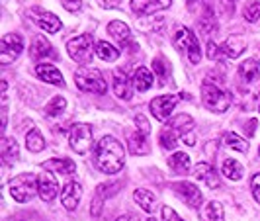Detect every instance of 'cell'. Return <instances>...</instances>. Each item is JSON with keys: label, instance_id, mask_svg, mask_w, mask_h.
<instances>
[{"label": "cell", "instance_id": "6da1fadb", "mask_svg": "<svg viewBox=\"0 0 260 221\" xmlns=\"http://www.w3.org/2000/svg\"><path fill=\"white\" fill-rule=\"evenodd\" d=\"M94 163L104 174H116L125 165V149L116 137L106 135L100 139L94 151Z\"/></svg>", "mask_w": 260, "mask_h": 221}, {"label": "cell", "instance_id": "7a4b0ae2", "mask_svg": "<svg viewBox=\"0 0 260 221\" xmlns=\"http://www.w3.org/2000/svg\"><path fill=\"white\" fill-rule=\"evenodd\" d=\"M202 102L213 114H223L231 106V94L219 88L213 82H204L202 84Z\"/></svg>", "mask_w": 260, "mask_h": 221}, {"label": "cell", "instance_id": "3957f363", "mask_svg": "<svg viewBox=\"0 0 260 221\" xmlns=\"http://www.w3.org/2000/svg\"><path fill=\"white\" fill-rule=\"evenodd\" d=\"M75 82L77 88L82 92H92V94H106L108 84H106L104 77L98 69L92 67H80L75 73Z\"/></svg>", "mask_w": 260, "mask_h": 221}, {"label": "cell", "instance_id": "277c9868", "mask_svg": "<svg viewBox=\"0 0 260 221\" xmlns=\"http://www.w3.org/2000/svg\"><path fill=\"white\" fill-rule=\"evenodd\" d=\"M10 194L16 202L26 204L38 194V178L29 172H22L10 180Z\"/></svg>", "mask_w": 260, "mask_h": 221}, {"label": "cell", "instance_id": "5b68a950", "mask_svg": "<svg viewBox=\"0 0 260 221\" xmlns=\"http://www.w3.org/2000/svg\"><path fill=\"white\" fill-rule=\"evenodd\" d=\"M172 41H174L176 49L188 53V59H190L192 65H198V63H200V59H202V49H200V43H198V38H196L194 31H190L188 27L180 26L176 29Z\"/></svg>", "mask_w": 260, "mask_h": 221}, {"label": "cell", "instance_id": "8992f818", "mask_svg": "<svg viewBox=\"0 0 260 221\" xmlns=\"http://www.w3.org/2000/svg\"><path fill=\"white\" fill-rule=\"evenodd\" d=\"M92 141H94V133L88 123H75L69 130V143L71 149L78 153V155H86L92 149Z\"/></svg>", "mask_w": 260, "mask_h": 221}, {"label": "cell", "instance_id": "52a82bcc", "mask_svg": "<svg viewBox=\"0 0 260 221\" xmlns=\"http://www.w3.org/2000/svg\"><path fill=\"white\" fill-rule=\"evenodd\" d=\"M67 51H69L73 61H77V63H88L92 57V51H96L94 49V39H92L90 34H82L78 38H73L67 43Z\"/></svg>", "mask_w": 260, "mask_h": 221}, {"label": "cell", "instance_id": "ba28073f", "mask_svg": "<svg viewBox=\"0 0 260 221\" xmlns=\"http://www.w3.org/2000/svg\"><path fill=\"white\" fill-rule=\"evenodd\" d=\"M22 49H24V39L18 34H6L0 41V63L2 65L14 63L20 57Z\"/></svg>", "mask_w": 260, "mask_h": 221}, {"label": "cell", "instance_id": "9c48e42d", "mask_svg": "<svg viewBox=\"0 0 260 221\" xmlns=\"http://www.w3.org/2000/svg\"><path fill=\"white\" fill-rule=\"evenodd\" d=\"M176 104H178V96H174V94H162V96L153 98L149 106H151L153 116H155L158 121H167V119L172 116Z\"/></svg>", "mask_w": 260, "mask_h": 221}, {"label": "cell", "instance_id": "30bf717a", "mask_svg": "<svg viewBox=\"0 0 260 221\" xmlns=\"http://www.w3.org/2000/svg\"><path fill=\"white\" fill-rule=\"evenodd\" d=\"M172 190H174V194L178 196L186 206H190V208H198V206H202L204 196H202V192L198 190V186H196V184L188 182V180H184V182H174L172 184Z\"/></svg>", "mask_w": 260, "mask_h": 221}, {"label": "cell", "instance_id": "8fae6325", "mask_svg": "<svg viewBox=\"0 0 260 221\" xmlns=\"http://www.w3.org/2000/svg\"><path fill=\"white\" fill-rule=\"evenodd\" d=\"M172 4V0H131V10L137 16H151V14L165 10Z\"/></svg>", "mask_w": 260, "mask_h": 221}, {"label": "cell", "instance_id": "7c38bea8", "mask_svg": "<svg viewBox=\"0 0 260 221\" xmlns=\"http://www.w3.org/2000/svg\"><path fill=\"white\" fill-rule=\"evenodd\" d=\"M131 84H133V78L127 77V71L125 69H117L114 73V80H112V88L119 100H129L131 98Z\"/></svg>", "mask_w": 260, "mask_h": 221}, {"label": "cell", "instance_id": "4fadbf2b", "mask_svg": "<svg viewBox=\"0 0 260 221\" xmlns=\"http://www.w3.org/2000/svg\"><path fill=\"white\" fill-rule=\"evenodd\" d=\"M38 194L43 202H51L55 200V196L59 194V184L55 180V176L45 172L38 176Z\"/></svg>", "mask_w": 260, "mask_h": 221}, {"label": "cell", "instance_id": "5bb4252c", "mask_svg": "<svg viewBox=\"0 0 260 221\" xmlns=\"http://www.w3.org/2000/svg\"><path fill=\"white\" fill-rule=\"evenodd\" d=\"M196 180H202L208 188H219V174L209 163H198L194 167Z\"/></svg>", "mask_w": 260, "mask_h": 221}, {"label": "cell", "instance_id": "9a60e30c", "mask_svg": "<svg viewBox=\"0 0 260 221\" xmlns=\"http://www.w3.org/2000/svg\"><path fill=\"white\" fill-rule=\"evenodd\" d=\"M29 53H31V57L38 59V61L39 59H55V57H57V53H55V49H53V45L47 41V38L41 36V34L34 38Z\"/></svg>", "mask_w": 260, "mask_h": 221}, {"label": "cell", "instance_id": "2e32d148", "mask_svg": "<svg viewBox=\"0 0 260 221\" xmlns=\"http://www.w3.org/2000/svg\"><path fill=\"white\" fill-rule=\"evenodd\" d=\"M80 198H82V188L78 182H69L61 192V204L65 206V209L69 211H75L77 206L80 204Z\"/></svg>", "mask_w": 260, "mask_h": 221}, {"label": "cell", "instance_id": "e0dca14e", "mask_svg": "<svg viewBox=\"0 0 260 221\" xmlns=\"http://www.w3.org/2000/svg\"><path fill=\"white\" fill-rule=\"evenodd\" d=\"M36 75H38L41 80L49 82V84H55V86H65V78H63L61 71H59L55 65L41 63V65L36 67Z\"/></svg>", "mask_w": 260, "mask_h": 221}, {"label": "cell", "instance_id": "ac0fdd59", "mask_svg": "<svg viewBox=\"0 0 260 221\" xmlns=\"http://www.w3.org/2000/svg\"><path fill=\"white\" fill-rule=\"evenodd\" d=\"M239 78L245 82V84H254L260 78V63L256 59H247L239 65Z\"/></svg>", "mask_w": 260, "mask_h": 221}, {"label": "cell", "instance_id": "d6986e66", "mask_svg": "<svg viewBox=\"0 0 260 221\" xmlns=\"http://www.w3.org/2000/svg\"><path fill=\"white\" fill-rule=\"evenodd\" d=\"M43 169L51 170L55 174H63V176H71L77 172V165L71 159H51L47 163H43Z\"/></svg>", "mask_w": 260, "mask_h": 221}, {"label": "cell", "instance_id": "ffe728a7", "mask_svg": "<svg viewBox=\"0 0 260 221\" xmlns=\"http://www.w3.org/2000/svg\"><path fill=\"white\" fill-rule=\"evenodd\" d=\"M245 49H247V39L243 38V36H231L221 45V53H225L231 59H237Z\"/></svg>", "mask_w": 260, "mask_h": 221}, {"label": "cell", "instance_id": "44dd1931", "mask_svg": "<svg viewBox=\"0 0 260 221\" xmlns=\"http://www.w3.org/2000/svg\"><path fill=\"white\" fill-rule=\"evenodd\" d=\"M108 31L112 34V38L116 39L121 47H125V45L131 43V29L125 26L123 22H119V20L110 22V24H108Z\"/></svg>", "mask_w": 260, "mask_h": 221}, {"label": "cell", "instance_id": "7402d4cb", "mask_svg": "<svg viewBox=\"0 0 260 221\" xmlns=\"http://www.w3.org/2000/svg\"><path fill=\"white\" fill-rule=\"evenodd\" d=\"M127 149L131 155H147L151 151V147L147 143V135H143L141 131H135L127 137Z\"/></svg>", "mask_w": 260, "mask_h": 221}, {"label": "cell", "instance_id": "603a6c76", "mask_svg": "<svg viewBox=\"0 0 260 221\" xmlns=\"http://www.w3.org/2000/svg\"><path fill=\"white\" fill-rule=\"evenodd\" d=\"M153 82H155V78H153L149 69H145V67L135 69V73H133V88H135V90L137 92L149 90V88L153 86Z\"/></svg>", "mask_w": 260, "mask_h": 221}, {"label": "cell", "instance_id": "cb8c5ba5", "mask_svg": "<svg viewBox=\"0 0 260 221\" xmlns=\"http://www.w3.org/2000/svg\"><path fill=\"white\" fill-rule=\"evenodd\" d=\"M184 135H186L184 131H180L178 128H174L172 123H167V128L160 133V143H162L165 149H174V147L178 145V141H182Z\"/></svg>", "mask_w": 260, "mask_h": 221}, {"label": "cell", "instance_id": "d4e9b609", "mask_svg": "<svg viewBox=\"0 0 260 221\" xmlns=\"http://www.w3.org/2000/svg\"><path fill=\"white\" fill-rule=\"evenodd\" d=\"M200 219L202 221H223L225 211L219 202H208L204 208L200 209Z\"/></svg>", "mask_w": 260, "mask_h": 221}, {"label": "cell", "instance_id": "484cf974", "mask_svg": "<svg viewBox=\"0 0 260 221\" xmlns=\"http://www.w3.org/2000/svg\"><path fill=\"white\" fill-rule=\"evenodd\" d=\"M133 200H135V202L141 206V209L147 211V213H153L156 209V198L151 190H143V188L135 190V192H133Z\"/></svg>", "mask_w": 260, "mask_h": 221}, {"label": "cell", "instance_id": "4316f807", "mask_svg": "<svg viewBox=\"0 0 260 221\" xmlns=\"http://www.w3.org/2000/svg\"><path fill=\"white\" fill-rule=\"evenodd\" d=\"M36 22H38V26L43 29V31H47V34H57L59 29H61V20L51 12H39V16L36 18Z\"/></svg>", "mask_w": 260, "mask_h": 221}, {"label": "cell", "instance_id": "83f0119b", "mask_svg": "<svg viewBox=\"0 0 260 221\" xmlns=\"http://www.w3.org/2000/svg\"><path fill=\"white\" fill-rule=\"evenodd\" d=\"M221 174H225L229 180H241L243 174H245V169H243V165L239 161L227 159V161H223L221 165Z\"/></svg>", "mask_w": 260, "mask_h": 221}, {"label": "cell", "instance_id": "f1b7e54d", "mask_svg": "<svg viewBox=\"0 0 260 221\" xmlns=\"http://www.w3.org/2000/svg\"><path fill=\"white\" fill-rule=\"evenodd\" d=\"M26 147H27V151H29V153H39V151H43V149H45V139H43V135L39 133L38 128H31V130L27 131Z\"/></svg>", "mask_w": 260, "mask_h": 221}, {"label": "cell", "instance_id": "f546056e", "mask_svg": "<svg viewBox=\"0 0 260 221\" xmlns=\"http://www.w3.org/2000/svg\"><path fill=\"white\" fill-rule=\"evenodd\" d=\"M96 55H98L102 61L114 63V61H117V57H119V51H117L112 43H108V41H98V43H96Z\"/></svg>", "mask_w": 260, "mask_h": 221}, {"label": "cell", "instance_id": "4dcf8cb0", "mask_svg": "<svg viewBox=\"0 0 260 221\" xmlns=\"http://www.w3.org/2000/svg\"><path fill=\"white\" fill-rule=\"evenodd\" d=\"M169 167L174 172H178V174H184V172H188L190 170V156L188 153H174V155L169 159Z\"/></svg>", "mask_w": 260, "mask_h": 221}, {"label": "cell", "instance_id": "1f68e13d", "mask_svg": "<svg viewBox=\"0 0 260 221\" xmlns=\"http://www.w3.org/2000/svg\"><path fill=\"white\" fill-rule=\"evenodd\" d=\"M18 155H20V149H18V143L10 139V137H6L4 141H2V159H4V163L6 165H14L16 161H18Z\"/></svg>", "mask_w": 260, "mask_h": 221}, {"label": "cell", "instance_id": "d6a6232c", "mask_svg": "<svg viewBox=\"0 0 260 221\" xmlns=\"http://www.w3.org/2000/svg\"><path fill=\"white\" fill-rule=\"evenodd\" d=\"M67 108V100L63 96H55L49 104L45 106V114L49 117H55V116H61L63 112H65Z\"/></svg>", "mask_w": 260, "mask_h": 221}, {"label": "cell", "instance_id": "836d02e7", "mask_svg": "<svg viewBox=\"0 0 260 221\" xmlns=\"http://www.w3.org/2000/svg\"><path fill=\"white\" fill-rule=\"evenodd\" d=\"M225 145H227L229 149L239 151V153H247L248 151V143L243 137H239L237 133H227V135H225Z\"/></svg>", "mask_w": 260, "mask_h": 221}, {"label": "cell", "instance_id": "e575fe53", "mask_svg": "<svg viewBox=\"0 0 260 221\" xmlns=\"http://www.w3.org/2000/svg\"><path fill=\"white\" fill-rule=\"evenodd\" d=\"M243 16H245L247 22H256V20L260 18V2L258 0L248 2L247 6H245V10H243Z\"/></svg>", "mask_w": 260, "mask_h": 221}, {"label": "cell", "instance_id": "d590c367", "mask_svg": "<svg viewBox=\"0 0 260 221\" xmlns=\"http://www.w3.org/2000/svg\"><path fill=\"white\" fill-rule=\"evenodd\" d=\"M121 184L119 182H112V184H100L98 188H96V198L98 200H102L104 202L108 196H114L117 192V188H119Z\"/></svg>", "mask_w": 260, "mask_h": 221}, {"label": "cell", "instance_id": "8d00e7d4", "mask_svg": "<svg viewBox=\"0 0 260 221\" xmlns=\"http://www.w3.org/2000/svg\"><path fill=\"white\" fill-rule=\"evenodd\" d=\"M153 71L156 73V77L160 80V84H165L167 82V73H169V69L165 65V61L162 59H155L153 61Z\"/></svg>", "mask_w": 260, "mask_h": 221}, {"label": "cell", "instance_id": "74e56055", "mask_svg": "<svg viewBox=\"0 0 260 221\" xmlns=\"http://www.w3.org/2000/svg\"><path fill=\"white\" fill-rule=\"evenodd\" d=\"M135 125H137V131H141L143 135H149V133H151V125H149V121H147V117H145L143 114L135 116Z\"/></svg>", "mask_w": 260, "mask_h": 221}, {"label": "cell", "instance_id": "f35d334b", "mask_svg": "<svg viewBox=\"0 0 260 221\" xmlns=\"http://www.w3.org/2000/svg\"><path fill=\"white\" fill-rule=\"evenodd\" d=\"M250 190H252V196H254V200H256V202L260 204V172L252 176V180H250Z\"/></svg>", "mask_w": 260, "mask_h": 221}, {"label": "cell", "instance_id": "ab89813d", "mask_svg": "<svg viewBox=\"0 0 260 221\" xmlns=\"http://www.w3.org/2000/svg\"><path fill=\"white\" fill-rule=\"evenodd\" d=\"M162 221H182L180 215L169 206H162Z\"/></svg>", "mask_w": 260, "mask_h": 221}, {"label": "cell", "instance_id": "60d3db41", "mask_svg": "<svg viewBox=\"0 0 260 221\" xmlns=\"http://www.w3.org/2000/svg\"><path fill=\"white\" fill-rule=\"evenodd\" d=\"M61 4H63V8L69 10V12H78L80 6H82V0H61Z\"/></svg>", "mask_w": 260, "mask_h": 221}, {"label": "cell", "instance_id": "b9f144b4", "mask_svg": "<svg viewBox=\"0 0 260 221\" xmlns=\"http://www.w3.org/2000/svg\"><path fill=\"white\" fill-rule=\"evenodd\" d=\"M219 53H221V47H217L213 41H209L208 43V57L211 61H215L217 57H219Z\"/></svg>", "mask_w": 260, "mask_h": 221}, {"label": "cell", "instance_id": "7bdbcfd3", "mask_svg": "<svg viewBox=\"0 0 260 221\" xmlns=\"http://www.w3.org/2000/svg\"><path fill=\"white\" fill-rule=\"evenodd\" d=\"M245 131H247L248 137H252V135L256 133V119H250V121H247V128H245Z\"/></svg>", "mask_w": 260, "mask_h": 221}, {"label": "cell", "instance_id": "ee69618b", "mask_svg": "<svg viewBox=\"0 0 260 221\" xmlns=\"http://www.w3.org/2000/svg\"><path fill=\"white\" fill-rule=\"evenodd\" d=\"M100 6H104V8H116V6H119V0H100Z\"/></svg>", "mask_w": 260, "mask_h": 221}, {"label": "cell", "instance_id": "f6af8a7d", "mask_svg": "<svg viewBox=\"0 0 260 221\" xmlns=\"http://www.w3.org/2000/svg\"><path fill=\"white\" fill-rule=\"evenodd\" d=\"M117 221H137V219H135L133 215H121V217H119Z\"/></svg>", "mask_w": 260, "mask_h": 221}, {"label": "cell", "instance_id": "bcb514c9", "mask_svg": "<svg viewBox=\"0 0 260 221\" xmlns=\"http://www.w3.org/2000/svg\"><path fill=\"white\" fill-rule=\"evenodd\" d=\"M223 4H225V6H233L235 0H223Z\"/></svg>", "mask_w": 260, "mask_h": 221}, {"label": "cell", "instance_id": "7dc6e473", "mask_svg": "<svg viewBox=\"0 0 260 221\" xmlns=\"http://www.w3.org/2000/svg\"><path fill=\"white\" fill-rule=\"evenodd\" d=\"M194 2H196V0H188V4H194Z\"/></svg>", "mask_w": 260, "mask_h": 221}, {"label": "cell", "instance_id": "c3c4849f", "mask_svg": "<svg viewBox=\"0 0 260 221\" xmlns=\"http://www.w3.org/2000/svg\"><path fill=\"white\" fill-rule=\"evenodd\" d=\"M147 221H155V219H153V217H151V219H147Z\"/></svg>", "mask_w": 260, "mask_h": 221}, {"label": "cell", "instance_id": "681fc988", "mask_svg": "<svg viewBox=\"0 0 260 221\" xmlns=\"http://www.w3.org/2000/svg\"><path fill=\"white\" fill-rule=\"evenodd\" d=\"M14 221H24V219H14Z\"/></svg>", "mask_w": 260, "mask_h": 221}, {"label": "cell", "instance_id": "f907efd6", "mask_svg": "<svg viewBox=\"0 0 260 221\" xmlns=\"http://www.w3.org/2000/svg\"><path fill=\"white\" fill-rule=\"evenodd\" d=\"M258 112H260V106H258Z\"/></svg>", "mask_w": 260, "mask_h": 221}, {"label": "cell", "instance_id": "816d5d0a", "mask_svg": "<svg viewBox=\"0 0 260 221\" xmlns=\"http://www.w3.org/2000/svg\"><path fill=\"white\" fill-rule=\"evenodd\" d=\"M258 155H260V149H258Z\"/></svg>", "mask_w": 260, "mask_h": 221}]
</instances>
